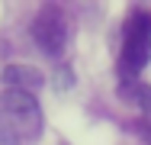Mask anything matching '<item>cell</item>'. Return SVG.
<instances>
[{"label":"cell","instance_id":"obj_2","mask_svg":"<svg viewBox=\"0 0 151 145\" xmlns=\"http://www.w3.org/2000/svg\"><path fill=\"white\" fill-rule=\"evenodd\" d=\"M151 61V13L135 10L125 20V39H122V55H119V71L129 81L132 74L145 71Z\"/></svg>","mask_w":151,"mask_h":145},{"label":"cell","instance_id":"obj_4","mask_svg":"<svg viewBox=\"0 0 151 145\" xmlns=\"http://www.w3.org/2000/svg\"><path fill=\"white\" fill-rule=\"evenodd\" d=\"M45 84V74L32 65H10L3 71V90H29L35 94L39 87Z\"/></svg>","mask_w":151,"mask_h":145},{"label":"cell","instance_id":"obj_3","mask_svg":"<svg viewBox=\"0 0 151 145\" xmlns=\"http://www.w3.org/2000/svg\"><path fill=\"white\" fill-rule=\"evenodd\" d=\"M68 16L61 13V7H42L39 16L32 20V42L45 52L48 58H58L64 49H68Z\"/></svg>","mask_w":151,"mask_h":145},{"label":"cell","instance_id":"obj_1","mask_svg":"<svg viewBox=\"0 0 151 145\" xmlns=\"http://www.w3.org/2000/svg\"><path fill=\"white\" fill-rule=\"evenodd\" d=\"M42 136V107L29 90H3L0 145H35Z\"/></svg>","mask_w":151,"mask_h":145}]
</instances>
